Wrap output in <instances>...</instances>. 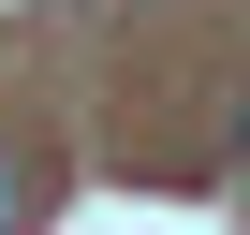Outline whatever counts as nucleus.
Instances as JSON below:
<instances>
[{
	"instance_id": "f257e3e1",
	"label": "nucleus",
	"mask_w": 250,
	"mask_h": 235,
	"mask_svg": "<svg viewBox=\"0 0 250 235\" xmlns=\"http://www.w3.org/2000/svg\"><path fill=\"white\" fill-rule=\"evenodd\" d=\"M15 220H30V162L0 147V235H15Z\"/></svg>"
},
{
	"instance_id": "f03ea898",
	"label": "nucleus",
	"mask_w": 250,
	"mask_h": 235,
	"mask_svg": "<svg viewBox=\"0 0 250 235\" xmlns=\"http://www.w3.org/2000/svg\"><path fill=\"white\" fill-rule=\"evenodd\" d=\"M235 176H250V103H235Z\"/></svg>"
}]
</instances>
